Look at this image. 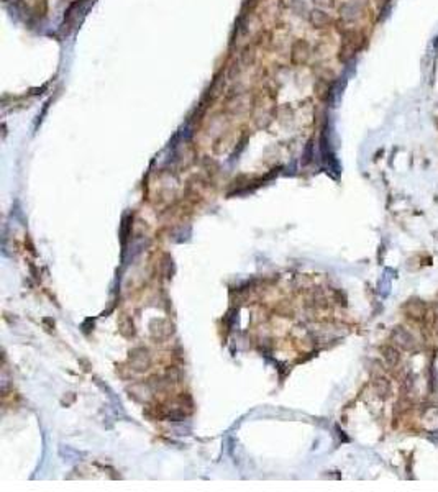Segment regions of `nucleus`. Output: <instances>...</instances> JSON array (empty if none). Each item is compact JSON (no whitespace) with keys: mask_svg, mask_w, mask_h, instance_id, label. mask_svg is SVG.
Wrapping results in <instances>:
<instances>
[{"mask_svg":"<svg viewBox=\"0 0 438 492\" xmlns=\"http://www.w3.org/2000/svg\"><path fill=\"white\" fill-rule=\"evenodd\" d=\"M392 338L395 340V343H397L400 348L407 349V351H409V349H414L415 348V338L412 337L407 330H404L402 327H395L394 328Z\"/></svg>","mask_w":438,"mask_h":492,"instance_id":"obj_1","label":"nucleus"},{"mask_svg":"<svg viewBox=\"0 0 438 492\" xmlns=\"http://www.w3.org/2000/svg\"><path fill=\"white\" fill-rule=\"evenodd\" d=\"M86 3H87V0H76V2L72 3L69 8H67L64 22H66L67 25H76V23H77V15H79V12H81V13L84 12Z\"/></svg>","mask_w":438,"mask_h":492,"instance_id":"obj_2","label":"nucleus"},{"mask_svg":"<svg viewBox=\"0 0 438 492\" xmlns=\"http://www.w3.org/2000/svg\"><path fill=\"white\" fill-rule=\"evenodd\" d=\"M407 315L414 320H424L425 317V307L424 303L419 302V300H414V302H409L407 303Z\"/></svg>","mask_w":438,"mask_h":492,"instance_id":"obj_3","label":"nucleus"},{"mask_svg":"<svg viewBox=\"0 0 438 492\" xmlns=\"http://www.w3.org/2000/svg\"><path fill=\"white\" fill-rule=\"evenodd\" d=\"M310 22L314 27L317 28H322V27H325V25L330 23V17L323 12V10H319V8H315V10H312L310 12Z\"/></svg>","mask_w":438,"mask_h":492,"instance_id":"obj_4","label":"nucleus"},{"mask_svg":"<svg viewBox=\"0 0 438 492\" xmlns=\"http://www.w3.org/2000/svg\"><path fill=\"white\" fill-rule=\"evenodd\" d=\"M383 356H384V359L388 361L390 366H395L400 361V354H399V351L394 346H386V348H383Z\"/></svg>","mask_w":438,"mask_h":492,"instance_id":"obj_5","label":"nucleus"},{"mask_svg":"<svg viewBox=\"0 0 438 492\" xmlns=\"http://www.w3.org/2000/svg\"><path fill=\"white\" fill-rule=\"evenodd\" d=\"M358 12H359V8H358L356 3H345L343 5V8H341L343 17H345L346 20H354L358 17Z\"/></svg>","mask_w":438,"mask_h":492,"instance_id":"obj_6","label":"nucleus"},{"mask_svg":"<svg viewBox=\"0 0 438 492\" xmlns=\"http://www.w3.org/2000/svg\"><path fill=\"white\" fill-rule=\"evenodd\" d=\"M376 389H378V394L381 397H388L389 392H390V384L388 379H378L376 381Z\"/></svg>","mask_w":438,"mask_h":492,"instance_id":"obj_7","label":"nucleus"},{"mask_svg":"<svg viewBox=\"0 0 438 492\" xmlns=\"http://www.w3.org/2000/svg\"><path fill=\"white\" fill-rule=\"evenodd\" d=\"M319 5H323V7H332L333 5V0H314Z\"/></svg>","mask_w":438,"mask_h":492,"instance_id":"obj_8","label":"nucleus"},{"mask_svg":"<svg viewBox=\"0 0 438 492\" xmlns=\"http://www.w3.org/2000/svg\"><path fill=\"white\" fill-rule=\"evenodd\" d=\"M437 335H438V327H437Z\"/></svg>","mask_w":438,"mask_h":492,"instance_id":"obj_9","label":"nucleus"}]
</instances>
